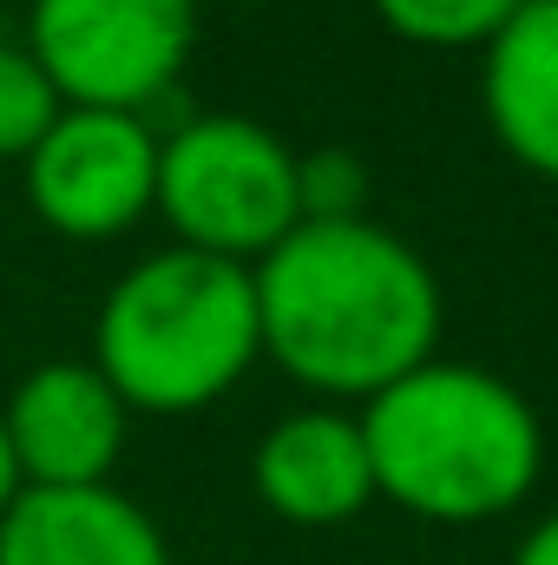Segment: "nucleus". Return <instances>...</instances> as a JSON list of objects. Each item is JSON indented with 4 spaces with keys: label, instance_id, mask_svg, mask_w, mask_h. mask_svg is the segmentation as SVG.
Wrapping results in <instances>:
<instances>
[{
    "label": "nucleus",
    "instance_id": "nucleus-14",
    "mask_svg": "<svg viewBox=\"0 0 558 565\" xmlns=\"http://www.w3.org/2000/svg\"><path fill=\"white\" fill-rule=\"evenodd\" d=\"M513 565H558V513H546V520H539V526L519 540Z\"/></svg>",
    "mask_w": 558,
    "mask_h": 565
},
{
    "label": "nucleus",
    "instance_id": "nucleus-1",
    "mask_svg": "<svg viewBox=\"0 0 558 565\" xmlns=\"http://www.w3.org/2000/svg\"><path fill=\"white\" fill-rule=\"evenodd\" d=\"M257 277L264 355L329 402H375L440 342V277L375 217L296 224Z\"/></svg>",
    "mask_w": 558,
    "mask_h": 565
},
{
    "label": "nucleus",
    "instance_id": "nucleus-10",
    "mask_svg": "<svg viewBox=\"0 0 558 565\" xmlns=\"http://www.w3.org/2000/svg\"><path fill=\"white\" fill-rule=\"evenodd\" d=\"M480 106L500 151L558 184V0H526L480 66Z\"/></svg>",
    "mask_w": 558,
    "mask_h": 565
},
{
    "label": "nucleus",
    "instance_id": "nucleus-9",
    "mask_svg": "<svg viewBox=\"0 0 558 565\" xmlns=\"http://www.w3.org/2000/svg\"><path fill=\"white\" fill-rule=\"evenodd\" d=\"M0 565H171L158 520L106 487H20L0 513Z\"/></svg>",
    "mask_w": 558,
    "mask_h": 565
},
{
    "label": "nucleus",
    "instance_id": "nucleus-4",
    "mask_svg": "<svg viewBox=\"0 0 558 565\" xmlns=\"http://www.w3.org/2000/svg\"><path fill=\"white\" fill-rule=\"evenodd\" d=\"M171 244L264 264L302 224L296 211V151L244 113H197L158 139V198Z\"/></svg>",
    "mask_w": 558,
    "mask_h": 565
},
{
    "label": "nucleus",
    "instance_id": "nucleus-3",
    "mask_svg": "<svg viewBox=\"0 0 558 565\" xmlns=\"http://www.w3.org/2000/svg\"><path fill=\"white\" fill-rule=\"evenodd\" d=\"M264 355L250 264L164 244L106 289L93 369L132 415H197L224 402Z\"/></svg>",
    "mask_w": 558,
    "mask_h": 565
},
{
    "label": "nucleus",
    "instance_id": "nucleus-16",
    "mask_svg": "<svg viewBox=\"0 0 558 565\" xmlns=\"http://www.w3.org/2000/svg\"><path fill=\"white\" fill-rule=\"evenodd\" d=\"M197 7H204V0H197ZM217 7H257V0H217Z\"/></svg>",
    "mask_w": 558,
    "mask_h": 565
},
{
    "label": "nucleus",
    "instance_id": "nucleus-2",
    "mask_svg": "<svg viewBox=\"0 0 558 565\" xmlns=\"http://www.w3.org/2000/svg\"><path fill=\"white\" fill-rule=\"evenodd\" d=\"M362 440L375 467V500L433 520L480 526L513 507L546 473V427L533 402L473 362H420L395 388L362 402Z\"/></svg>",
    "mask_w": 558,
    "mask_h": 565
},
{
    "label": "nucleus",
    "instance_id": "nucleus-15",
    "mask_svg": "<svg viewBox=\"0 0 558 565\" xmlns=\"http://www.w3.org/2000/svg\"><path fill=\"white\" fill-rule=\"evenodd\" d=\"M13 493H20V467H13V447H7V427H0V513L13 507Z\"/></svg>",
    "mask_w": 558,
    "mask_h": 565
},
{
    "label": "nucleus",
    "instance_id": "nucleus-12",
    "mask_svg": "<svg viewBox=\"0 0 558 565\" xmlns=\"http://www.w3.org/2000/svg\"><path fill=\"white\" fill-rule=\"evenodd\" d=\"M66 113V99L53 93V79L40 73V60L26 46L0 40V158H20L53 132V119Z\"/></svg>",
    "mask_w": 558,
    "mask_h": 565
},
{
    "label": "nucleus",
    "instance_id": "nucleus-6",
    "mask_svg": "<svg viewBox=\"0 0 558 565\" xmlns=\"http://www.w3.org/2000/svg\"><path fill=\"white\" fill-rule=\"evenodd\" d=\"M158 132L139 113L66 106L53 132L26 151V204L66 244H106L151 217Z\"/></svg>",
    "mask_w": 558,
    "mask_h": 565
},
{
    "label": "nucleus",
    "instance_id": "nucleus-7",
    "mask_svg": "<svg viewBox=\"0 0 558 565\" xmlns=\"http://www.w3.org/2000/svg\"><path fill=\"white\" fill-rule=\"evenodd\" d=\"M126 422L132 408L93 362H40L0 408L20 487H106L126 454Z\"/></svg>",
    "mask_w": 558,
    "mask_h": 565
},
{
    "label": "nucleus",
    "instance_id": "nucleus-5",
    "mask_svg": "<svg viewBox=\"0 0 558 565\" xmlns=\"http://www.w3.org/2000/svg\"><path fill=\"white\" fill-rule=\"evenodd\" d=\"M66 106H158L197 46V0H33L20 40Z\"/></svg>",
    "mask_w": 558,
    "mask_h": 565
},
{
    "label": "nucleus",
    "instance_id": "nucleus-13",
    "mask_svg": "<svg viewBox=\"0 0 558 565\" xmlns=\"http://www.w3.org/2000/svg\"><path fill=\"white\" fill-rule=\"evenodd\" d=\"M296 211L302 224H355L368 217V164L342 145L296 151Z\"/></svg>",
    "mask_w": 558,
    "mask_h": 565
},
{
    "label": "nucleus",
    "instance_id": "nucleus-11",
    "mask_svg": "<svg viewBox=\"0 0 558 565\" xmlns=\"http://www.w3.org/2000/svg\"><path fill=\"white\" fill-rule=\"evenodd\" d=\"M519 7L526 0H375V20L408 46H433V53H473L480 46L486 53Z\"/></svg>",
    "mask_w": 558,
    "mask_h": 565
},
{
    "label": "nucleus",
    "instance_id": "nucleus-8",
    "mask_svg": "<svg viewBox=\"0 0 558 565\" xmlns=\"http://www.w3.org/2000/svg\"><path fill=\"white\" fill-rule=\"evenodd\" d=\"M250 487L289 526H342V520H355L375 500V467H368L362 422L342 415V408L282 415L250 454Z\"/></svg>",
    "mask_w": 558,
    "mask_h": 565
}]
</instances>
